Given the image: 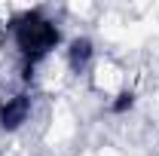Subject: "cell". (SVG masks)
I'll return each mask as SVG.
<instances>
[{
	"label": "cell",
	"instance_id": "obj_2",
	"mask_svg": "<svg viewBox=\"0 0 159 156\" xmlns=\"http://www.w3.org/2000/svg\"><path fill=\"white\" fill-rule=\"evenodd\" d=\"M77 132V119L70 113L67 104H55V113H52V126H49V141H67V138Z\"/></svg>",
	"mask_w": 159,
	"mask_h": 156
},
{
	"label": "cell",
	"instance_id": "obj_4",
	"mask_svg": "<svg viewBox=\"0 0 159 156\" xmlns=\"http://www.w3.org/2000/svg\"><path fill=\"white\" fill-rule=\"evenodd\" d=\"M153 49L159 52V25H153Z\"/></svg>",
	"mask_w": 159,
	"mask_h": 156
},
{
	"label": "cell",
	"instance_id": "obj_1",
	"mask_svg": "<svg viewBox=\"0 0 159 156\" xmlns=\"http://www.w3.org/2000/svg\"><path fill=\"white\" fill-rule=\"evenodd\" d=\"M122 83H125V74H122V67L113 64V61H98L95 64V71H92V86L104 92V95H116L119 89H122Z\"/></svg>",
	"mask_w": 159,
	"mask_h": 156
},
{
	"label": "cell",
	"instance_id": "obj_3",
	"mask_svg": "<svg viewBox=\"0 0 159 156\" xmlns=\"http://www.w3.org/2000/svg\"><path fill=\"white\" fill-rule=\"evenodd\" d=\"M98 156H122V153H119V150H113V147H101Z\"/></svg>",
	"mask_w": 159,
	"mask_h": 156
}]
</instances>
